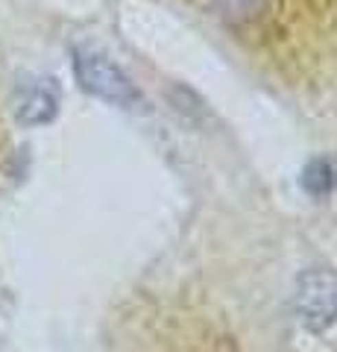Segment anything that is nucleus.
<instances>
[{
	"mask_svg": "<svg viewBox=\"0 0 337 352\" xmlns=\"http://www.w3.org/2000/svg\"><path fill=\"white\" fill-rule=\"evenodd\" d=\"M73 74H77V80L85 91L100 97L106 103L124 106V109H132L138 103V88L129 82V76L100 50L80 47L73 53Z\"/></svg>",
	"mask_w": 337,
	"mask_h": 352,
	"instance_id": "1",
	"label": "nucleus"
},
{
	"mask_svg": "<svg viewBox=\"0 0 337 352\" xmlns=\"http://www.w3.org/2000/svg\"><path fill=\"white\" fill-rule=\"evenodd\" d=\"M264 3H267V0H220L223 15L226 18H237V21L255 18L261 9H264Z\"/></svg>",
	"mask_w": 337,
	"mask_h": 352,
	"instance_id": "5",
	"label": "nucleus"
},
{
	"mask_svg": "<svg viewBox=\"0 0 337 352\" xmlns=\"http://www.w3.org/2000/svg\"><path fill=\"white\" fill-rule=\"evenodd\" d=\"M297 302L314 332H323L325 326L337 320V276L325 267H314L299 279Z\"/></svg>",
	"mask_w": 337,
	"mask_h": 352,
	"instance_id": "2",
	"label": "nucleus"
},
{
	"mask_svg": "<svg viewBox=\"0 0 337 352\" xmlns=\"http://www.w3.org/2000/svg\"><path fill=\"white\" fill-rule=\"evenodd\" d=\"M302 182H305L308 194L314 197H325L329 191L337 188V164L332 159H317L311 162L305 173H302Z\"/></svg>",
	"mask_w": 337,
	"mask_h": 352,
	"instance_id": "4",
	"label": "nucleus"
},
{
	"mask_svg": "<svg viewBox=\"0 0 337 352\" xmlns=\"http://www.w3.org/2000/svg\"><path fill=\"white\" fill-rule=\"evenodd\" d=\"M56 112H59V94H56V85H50V80H36L21 88L18 103H15V115L21 124L27 126L50 124Z\"/></svg>",
	"mask_w": 337,
	"mask_h": 352,
	"instance_id": "3",
	"label": "nucleus"
}]
</instances>
